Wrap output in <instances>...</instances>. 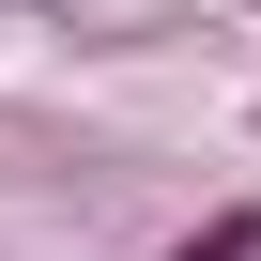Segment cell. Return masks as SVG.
I'll return each mask as SVG.
<instances>
[{
  "label": "cell",
  "instance_id": "cell-1",
  "mask_svg": "<svg viewBox=\"0 0 261 261\" xmlns=\"http://www.w3.org/2000/svg\"><path fill=\"white\" fill-rule=\"evenodd\" d=\"M169 261H261V200H230V215H200Z\"/></svg>",
  "mask_w": 261,
  "mask_h": 261
},
{
  "label": "cell",
  "instance_id": "cell-2",
  "mask_svg": "<svg viewBox=\"0 0 261 261\" xmlns=\"http://www.w3.org/2000/svg\"><path fill=\"white\" fill-rule=\"evenodd\" d=\"M246 139H261V108H246Z\"/></svg>",
  "mask_w": 261,
  "mask_h": 261
}]
</instances>
